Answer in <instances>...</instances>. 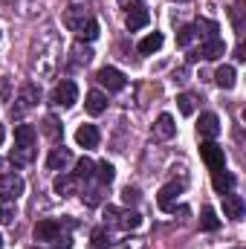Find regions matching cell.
<instances>
[{"mask_svg": "<svg viewBox=\"0 0 246 249\" xmlns=\"http://www.w3.org/2000/svg\"><path fill=\"white\" fill-rule=\"evenodd\" d=\"M183 194V186L180 183H168V186L159 188V194H157V203H159V209L162 212H174L177 209V197Z\"/></svg>", "mask_w": 246, "mask_h": 249, "instance_id": "obj_8", "label": "cell"}, {"mask_svg": "<svg viewBox=\"0 0 246 249\" xmlns=\"http://www.w3.org/2000/svg\"><path fill=\"white\" fill-rule=\"evenodd\" d=\"M220 197H223V214H226V217H232V220H241V217H244V197H241V194H232V191H229V194H220Z\"/></svg>", "mask_w": 246, "mask_h": 249, "instance_id": "obj_10", "label": "cell"}, {"mask_svg": "<svg viewBox=\"0 0 246 249\" xmlns=\"http://www.w3.org/2000/svg\"><path fill=\"white\" fill-rule=\"evenodd\" d=\"M84 107H87V113H90V116H102V113L107 110V96H105L102 90H90V93H87V105H84Z\"/></svg>", "mask_w": 246, "mask_h": 249, "instance_id": "obj_14", "label": "cell"}, {"mask_svg": "<svg viewBox=\"0 0 246 249\" xmlns=\"http://www.w3.org/2000/svg\"><path fill=\"white\" fill-rule=\"evenodd\" d=\"M53 105L55 107H72L75 105V99H78V87H75V81H70V78H61L58 84H55V90H53Z\"/></svg>", "mask_w": 246, "mask_h": 249, "instance_id": "obj_2", "label": "cell"}, {"mask_svg": "<svg viewBox=\"0 0 246 249\" xmlns=\"http://www.w3.org/2000/svg\"><path fill=\"white\" fill-rule=\"evenodd\" d=\"M235 177L229 174V171H214V177H211V186H214V191L217 194H229L232 188H235Z\"/></svg>", "mask_w": 246, "mask_h": 249, "instance_id": "obj_18", "label": "cell"}, {"mask_svg": "<svg viewBox=\"0 0 246 249\" xmlns=\"http://www.w3.org/2000/svg\"><path fill=\"white\" fill-rule=\"evenodd\" d=\"M93 174H96V162H93L90 157H81V160L75 162V174H72V177H75L78 183H81V180L87 183V180H90Z\"/></svg>", "mask_w": 246, "mask_h": 249, "instance_id": "obj_21", "label": "cell"}, {"mask_svg": "<svg viewBox=\"0 0 246 249\" xmlns=\"http://www.w3.org/2000/svg\"><path fill=\"white\" fill-rule=\"evenodd\" d=\"M15 217H18V206H15V200H0V223L9 226V223H15Z\"/></svg>", "mask_w": 246, "mask_h": 249, "instance_id": "obj_25", "label": "cell"}, {"mask_svg": "<svg viewBox=\"0 0 246 249\" xmlns=\"http://www.w3.org/2000/svg\"><path fill=\"white\" fill-rule=\"evenodd\" d=\"M35 139H38L35 124H18L15 127V142L18 145H35Z\"/></svg>", "mask_w": 246, "mask_h": 249, "instance_id": "obj_20", "label": "cell"}, {"mask_svg": "<svg viewBox=\"0 0 246 249\" xmlns=\"http://www.w3.org/2000/svg\"><path fill=\"white\" fill-rule=\"evenodd\" d=\"M23 194V180L18 174H0V197L3 200H15Z\"/></svg>", "mask_w": 246, "mask_h": 249, "instance_id": "obj_9", "label": "cell"}, {"mask_svg": "<svg viewBox=\"0 0 246 249\" xmlns=\"http://www.w3.org/2000/svg\"><path fill=\"white\" fill-rule=\"evenodd\" d=\"M0 174H6V160H0Z\"/></svg>", "mask_w": 246, "mask_h": 249, "instance_id": "obj_40", "label": "cell"}, {"mask_svg": "<svg viewBox=\"0 0 246 249\" xmlns=\"http://www.w3.org/2000/svg\"><path fill=\"white\" fill-rule=\"evenodd\" d=\"M119 214H122V212H119L116 206H107V209H105V217H119Z\"/></svg>", "mask_w": 246, "mask_h": 249, "instance_id": "obj_39", "label": "cell"}, {"mask_svg": "<svg viewBox=\"0 0 246 249\" xmlns=\"http://www.w3.org/2000/svg\"><path fill=\"white\" fill-rule=\"evenodd\" d=\"M139 223H142V214H139V212H124V214H119V226H122L124 232L136 229Z\"/></svg>", "mask_w": 246, "mask_h": 249, "instance_id": "obj_30", "label": "cell"}, {"mask_svg": "<svg viewBox=\"0 0 246 249\" xmlns=\"http://www.w3.org/2000/svg\"><path fill=\"white\" fill-rule=\"evenodd\" d=\"M122 203H124V206H136V203H139V188L124 186L122 188Z\"/></svg>", "mask_w": 246, "mask_h": 249, "instance_id": "obj_34", "label": "cell"}, {"mask_svg": "<svg viewBox=\"0 0 246 249\" xmlns=\"http://www.w3.org/2000/svg\"><path fill=\"white\" fill-rule=\"evenodd\" d=\"M96 81H99L102 87H107L110 93H119V90H124V75L116 70V67H102V70L96 72Z\"/></svg>", "mask_w": 246, "mask_h": 249, "instance_id": "obj_5", "label": "cell"}, {"mask_svg": "<svg viewBox=\"0 0 246 249\" xmlns=\"http://www.w3.org/2000/svg\"><path fill=\"white\" fill-rule=\"evenodd\" d=\"M70 162H72V154H70L67 148H53V154H50V160H47V168H50V171H67Z\"/></svg>", "mask_w": 246, "mask_h": 249, "instance_id": "obj_15", "label": "cell"}, {"mask_svg": "<svg viewBox=\"0 0 246 249\" xmlns=\"http://www.w3.org/2000/svg\"><path fill=\"white\" fill-rule=\"evenodd\" d=\"M194 38H197V32H194V26H183V29H180V32H177V47H188V44H191V41H194Z\"/></svg>", "mask_w": 246, "mask_h": 249, "instance_id": "obj_32", "label": "cell"}, {"mask_svg": "<svg viewBox=\"0 0 246 249\" xmlns=\"http://www.w3.org/2000/svg\"><path fill=\"white\" fill-rule=\"evenodd\" d=\"M177 3H185V0H177Z\"/></svg>", "mask_w": 246, "mask_h": 249, "instance_id": "obj_43", "label": "cell"}, {"mask_svg": "<svg viewBox=\"0 0 246 249\" xmlns=\"http://www.w3.org/2000/svg\"><path fill=\"white\" fill-rule=\"evenodd\" d=\"M197 133L206 136V139H214V136L220 133V119H217L214 113H203L200 122H197Z\"/></svg>", "mask_w": 246, "mask_h": 249, "instance_id": "obj_13", "label": "cell"}, {"mask_svg": "<svg viewBox=\"0 0 246 249\" xmlns=\"http://www.w3.org/2000/svg\"><path fill=\"white\" fill-rule=\"evenodd\" d=\"M157 133H159L162 139H174V136H177V124L171 119V113H159V119H157Z\"/></svg>", "mask_w": 246, "mask_h": 249, "instance_id": "obj_22", "label": "cell"}, {"mask_svg": "<svg viewBox=\"0 0 246 249\" xmlns=\"http://www.w3.org/2000/svg\"><path fill=\"white\" fill-rule=\"evenodd\" d=\"M214 81H217V87H220V90H232V87H235V81H238V72H235V67H229V64L217 67V72H214Z\"/></svg>", "mask_w": 246, "mask_h": 249, "instance_id": "obj_17", "label": "cell"}, {"mask_svg": "<svg viewBox=\"0 0 246 249\" xmlns=\"http://www.w3.org/2000/svg\"><path fill=\"white\" fill-rule=\"evenodd\" d=\"M232 23H235V29H238V32L244 29V23H241V6H232Z\"/></svg>", "mask_w": 246, "mask_h": 249, "instance_id": "obj_38", "label": "cell"}, {"mask_svg": "<svg viewBox=\"0 0 246 249\" xmlns=\"http://www.w3.org/2000/svg\"><path fill=\"white\" fill-rule=\"evenodd\" d=\"M148 20H151V15H148V9H145L142 3H130V6H127V18H124V26H127L130 32H136V29L148 26Z\"/></svg>", "mask_w": 246, "mask_h": 249, "instance_id": "obj_6", "label": "cell"}, {"mask_svg": "<svg viewBox=\"0 0 246 249\" xmlns=\"http://www.w3.org/2000/svg\"><path fill=\"white\" fill-rule=\"evenodd\" d=\"M194 102H197V99H194V96H188V93L177 96V107H180V113H183V116H191V113H194Z\"/></svg>", "mask_w": 246, "mask_h": 249, "instance_id": "obj_31", "label": "cell"}, {"mask_svg": "<svg viewBox=\"0 0 246 249\" xmlns=\"http://www.w3.org/2000/svg\"><path fill=\"white\" fill-rule=\"evenodd\" d=\"M41 130H44V133H47L50 139H58V136H61V127H58V122H55L53 116H47V119H44V124H41Z\"/></svg>", "mask_w": 246, "mask_h": 249, "instance_id": "obj_33", "label": "cell"}, {"mask_svg": "<svg viewBox=\"0 0 246 249\" xmlns=\"http://www.w3.org/2000/svg\"><path fill=\"white\" fill-rule=\"evenodd\" d=\"M220 226V220H217V212L211 209V206H206L203 209V217H200V229H206V232H214Z\"/></svg>", "mask_w": 246, "mask_h": 249, "instance_id": "obj_27", "label": "cell"}, {"mask_svg": "<svg viewBox=\"0 0 246 249\" xmlns=\"http://www.w3.org/2000/svg\"><path fill=\"white\" fill-rule=\"evenodd\" d=\"M217 29H220V26H217L214 20H197V23H194V32H197V35H203V41L217 38Z\"/></svg>", "mask_w": 246, "mask_h": 249, "instance_id": "obj_26", "label": "cell"}, {"mask_svg": "<svg viewBox=\"0 0 246 249\" xmlns=\"http://www.w3.org/2000/svg\"><path fill=\"white\" fill-rule=\"evenodd\" d=\"M0 249H3V235H0Z\"/></svg>", "mask_w": 246, "mask_h": 249, "instance_id": "obj_42", "label": "cell"}, {"mask_svg": "<svg viewBox=\"0 0 246 249\" xmlns=\"http://www.w3.org/2000/svg\"><path fill=\"white\" fill-rule=\"evenodd\" d=\"M81 200H84L87 206H99V203H102V188H87V191L81 194Z\"/></svg>", "mask_w": 246, "mask_h": 249, "instance_id": "obj_35", "label": "cell"}, {"mask_svg": "<svg viewBox=\"0 0 246 249\" xmlns=\"http://www.w3.org/2000/svg\"><path fill=\"white\" fill-rule=\"evenodd\" d=\"M159 47H162V32H151L148 38L139 41V53H142V55H154Z\"/></svg>", "mask_w": 246, "mask_h": 249, "instance_id": "obj_23", "label": "cell"}, {"mask_svg": "<svg viewBox=\"0 0 246 249\" xmlns=\"http://www.w3.org/2000/svg\"><path fill=\"white\" fill-rule=\"evenodd\" d=\"M53 188H55L61 197H70V194H75V188H78V180H75L72 174H61V177H55Z\"/></svg>", "mask_w": 246, "mask_h": 249, "instance_id": "obj_19", "label": "cell"}, {"mask_svg": "<svg viewBox=\"0 0 246 249\" xmlns=\"http://www.w3.org/2000/svg\"><path fill=\"white\" fill-rule=\"evenodd\" d=\"M3 136H6V130H3V124H0V142H3Z\"/></svg>", "mask_w": 246, "mask_h": 249, "instance_id": "obj_41", "label": "cell"}, {"mask_svg": "<svg viewBox=\"0 0 246 249\" xmlns=\"http://www.w3.org/2000/svg\"><path fill=\"white\" fill-rule=\"evenodd\" d=\"M93 177H99V183H102V186H110V183H113V177H116V168L105 160V162H99V165H96V174H93Z\"/></svg>", "mask_w": 246, "mask_h": 249, "instance_id": "obj_24", "label": "cell"}, {"mask_svg": "<svg viewBox=\"0 0 246 249\" xmlns=\"http://www.w3.org/2000/svg\"><path fill=\"white\" fill-rule=\"evenodd\" d=\"M226 53V44L220 41V38H209V41H203V47H200V58H206V61H217L220 55ZM197 55H191V58H197Z\"/></svg>", "mask_w": 246, "mask_h": 249, "instance_id": "obj_11", "label": "cell"}, {"mask_svg": "<svg viewBox=\"0 0 246 249\" xmlns=\"http://www.w3.org/2000/svg\"><path fill=\"white\" fill-rule=\"evenodd\" d=\"M9 96H12V81L0 78V99H9Z\"/></svg>", "mask_w": 246, "mask_h": 249, "instance_id": "obj_37", "label": "cell"}, {"mask_svg": "<svg viewBox=\"0 0 246 249\" xmlns=\"http://www.w3.org/2000/svg\"><path fill=\"white\" fill-rule=\"evenodd\" d=\"M90 61H93V50L78 41V44L72 47V64H90Z\"/></svg>", "mask_w": 246, "mask_h": 249, "instance_id": "obj_29", "label": "cell"}, {"mask_svg": "<svg viewBox=\"0 0 246 249\" xmlns=\"http://www.w3.org/2000/svg\"><path fill=\"white\" fill-rule=\"evenodd\" d=\"M32 160H35V145H18V142H15V148L9 151V162H15L18 168L29 165Z\"/></svg>", "mask_w": 246, "mask_h": 249, "instance_id": "obj_12", "label": "cell"}, {"mask_svg": "<svg viewBox=\"0 0 246 249\" xmlns=\"http://www.w3.org/2000/svg\"><path fill=\"white\" fill-rule=\"evenodd\" d=\"M38 99H41V90H38L35 84H23V87H20V96H18V105L12 107V116H15V113L20 116L23 110L35 107V102H38Z\"/></svg>", "mask_w": 246, "mask_h": 249, "instance_id": "obj_7", "label": "cell"}, {"mask_svg": "<svg viewBox=\"0 0 246 249\" xmlns=\"http://www.w3.org/2000/svg\"><path fill=\"white\" fill-rule=\"evenodd\" d=\"M64 23L81 38V41H96L99 38V20L93 15H87L84 9H70L64 15Z\"/></svg>", "mask_w": 246, "mask_h": 249, "instance_id": "obj_1", "label": "cell"}, {"mask_svg": "<svg viewBox=\"0 0 246 249\" xmlns=\"http://www.w3.org/2000/svg\"><path fill=\"white\" fill-rule=\"evenodd\" d=\"M90 249H110V232H107V226L93 229V244H90Z\"/></svg>", "mask_w": 246, "mask_h": 249, "instance_id": "obj_28", "label": "cell"}, {"mask_svg": "<svg viewBox=\"0 0 246 249\" xmlns=\"http://www.w3.org/2000/svg\"><path fill=\"white\" fill-rule=\"evenodd\" d=\"M145 247H148V244H145V238H124L116 249H145Z\"/></svg>", "mask_w": 246, "mask_h": 249, "instance_id": "obj_36", "label": "cell"}, {"mask_svg": "<svg viewBox=\"0 0 246 249\" xmlns=\"http://www.w3.org/2000/svg\"><path fill=\"white\" fill-rule=\"evenodd\" d=\"M200 157H203V162L209 165V171H223V168H226V154H223V148L214 145V142H203V145H200Z\"/></svg>", "mask_w": 246, "mask_h": 249, "instance_id": "obj_3", "label": "cell"}, {"mask_svg": "<svg viewBox=\"0 0 246 249\" xmlns=\"http://www.w3.org/2000/svg\"><path fill=\"white\" fill-rule=\"evenodd\" d=\"M75 142H78L81 148H96V145H99V130H96V124H81V127L75 130Z\"/></svg>", "mask_w": 246, "mask_h": 249, "instance_id": "obj_16", "label": "cell"}, {"mask_svg": "<svg viewBox=\"0 0 246 249\" xmlns=\"http://www.w3.org/2000/svg\"><path fill=\"white\" fill-rule=\"evenodd\" d=\"M61 220L55 217H47V220H38L35 223V241H44V244H55L61 238Z\"/></svg>", "mask_w": 246, "mask_h": 249, "instance_id": "obj_4", "label": "cell"}, {"mask_svg": "<svg viewBox=\"0 0 246 249\" xmlns=\"http://www.w3.org/2000/svg\"><path fill=\"white\" fill-rule=\"evenodd\" d=\"M6 3H12V0H6Z\"/></svg>", "mask_w": 246, "mask_h": 249, "instance_id": "obj_45", "label": "cell"}, {"mask_svg": "<svg viewBox=\"0 0 246 249\" xmlns=\"http://www.w3.org/2000/svg\"><path fill=\"white\" fill-rule=\"evenodd\" d=\"M32 249H41V247H32Z\"/></svg>", "mask_w": 246, "mask_h": 249, "instance_id": "obj_44", "label": "cell"}]
</instances>
